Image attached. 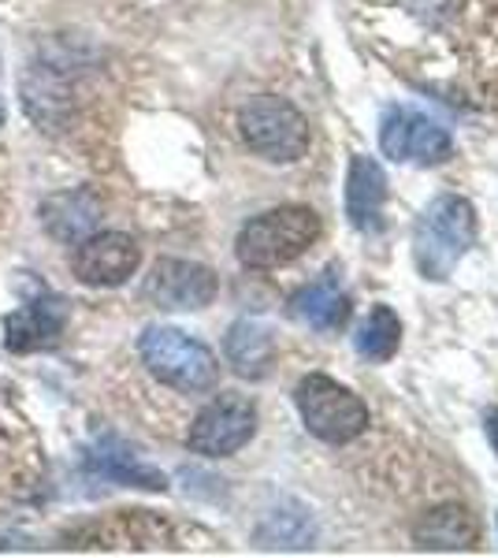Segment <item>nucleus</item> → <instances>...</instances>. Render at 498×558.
I'll list each match as a JSON object with an SVG mask.
<instances>
[{"instance_id":"obj_5","label":"nucleus","mask_w":498,"mask_h":558,"mask_svg":"<svg viewBox=\"0 0 498 558\" xmlns=\"http://www.w3.org/2000/svg\"><path fill=\"white\" fill-rule=\"evenodd\" d=\"M294 402H297V413H302L305 428L313 432L316 439L324 444H353L357 436L368 432V407L350 391L342 387L339 380L324 373H313L297 384L294 391Z\"/></svg>"},{"instance_id":"obj_17","label":"nucleus","mask_w":498,"mask_h":558,"mask_svg":"<svg viewBox=\"0 0 498 558\" xmlns=\"http://www.w3.org/2000/svg\"><path fill=\"white\" fill-rule=\"evenodd\" d=\"M94 465L108 476V481L134 484V488H153V492H165L168 488L165 473H157V470H149V465H142L138 458L120 451V447H112V451H97L94 454Z\"/></svg>"},{"instance_id":"obj_14","label":"nucleus","mask_w":498,"mask_h":558,"mask_svg":"<svg viewBox=\"0 0 498 558\" xmlns=\"http://www.w3.org/2000/svg\"><path fill=\"white\" fill-rule=\"evenodd\" d=\"M223 354H228L231 368L246 380H265L271 357H276V339L260 320H234L228 339H223Z\"/></svg>"},{"instance_id":"obj_9","label":"nucleus","mask_w":498,"mask_h":558,"mask_svg":"<svg viewBox=\"0 0 498 558\" xmlns=\"http://www.w3.org/2000/svg\"><path fill=\"white\" fill-rule=\"evenodd\" d=\"M142 291L160 310H205L220 291V279H216L212 268L194 265V260L165 257L153 265Z\"/></svg>"},{"instance_id":"obj_20","label":"nucleus","mask_w":498,"mask_h":558,"mask_svg":"<svg viewBox=\"0 0 498 558\" xmlns=\"http://www.w3.org/2000/svg\"><path fill=\"white\" fill-rule=\"evenodd\" d=\"M0 128H4V105H0Z\"/></svg>"},{"instance_id":"obj_2","label":"nucleus","mask_w":498,"mask_h":558,"mask_svg":"<svg viewBox=\"0 0 498 558\" xmlns=\"http://www.w3.org/2000/svg\"><path fill=\"white\" fill-rule=\"evenodd\" d=\"M316 239H320V216L305 205H283V209L253 216L239 231L234 254L246 268L268 272V268L291 265L294 257H302Z\"/></svg>"},{"instance_id":"obj_4","label":"nucleus","mask_w":498,"mask_h":558,"mask_svg":"<svg viewBox=\"0 0 498 558\" xmlns=\"http://www.w3.org/2000/svg\"><path fill=\"white\" fill-rule=\"evenodd\" d=\"M239 134L257 157L271 160V165H294L309 149V120L287 97L265 94L242 105Z\"/></svg>"},{"instance_id":"obj_3","label":"nucleus","mask_w":498,"mask_h":558,"mask_svg":"<svg viewBox=\"0 0 498 558\" xmlns=\"http://www.w3.org/2000/svg\"><path fill=\"white\" fill-rule=\"evenodd\" d=\"M138 354L160 384L183 395H205L220 380V365H216L212 350L179 328H146L138 339Z\"/></svg>"},{"instance_id":"obj_18","label":"nucleus","mask_w":498,"mask_h":558,"mask_svg":"<svg viewBox=\"0 0 498 558\" xmlns=\"http://www.w3.org/2000/svg\"><path fill=\"white\" fill-rule=\"evenodd\" d=\"M479 83H484L487 97L498 108V20L491 23V31L484 34V49H479Z\"/></svg>"},{"instance_id":"obj_12","label":"nucleus","mask_w":498,"mask_h":558,"mask_svg":"<svg viewBox=\"0 0 498 558\" xmlns=\"http://www.w3.org/2000/svg\"><path fill=\"white\" fill-rule=\"evenodd\" d=\"M41 223L57 242H83L86 235H94L97 223H101V202L89 191H63L45 197L41 205Z\"/></svg>"},{"instance_id":"obj_1","label":"nucleus","mask_w":498,"mask_h":558,"mask_svg":"<svg viewBox=\"0 0 498 558\" xmlns=\"http://www.w3.org/2000/svg\"><path fill=\"white\" fill-rule=\"evenodd\" d=\"M476 242V209L458 194H439L413 231V257L424 279H450L458 260Z\"/></svg>"},{"instance_id":"obj_8","label":"nucleus","mask_w":498,"mask_h":558,"mask_svg":"<svg viewBox=\"0 0 498 558\" xmlns=\"http://www.w3.org/2000/svg\"><path fill=\"white\" fill-rule=\"evenodd\" d=\"M142 265V246L123 231H94L75 242L71 268L86 287H120Z\"/></svg>"},{"instance_id":"obj_19","label":"nucleus","mask_w":498,"mask_h":558,"mask_svg":"<svg viewBox=\"0 0 498 558\" xmlns=\"http://www.w3.org/2000/svg\"><path fill=\"white\" fill-rule=\"evenodd\" d=\"M484 432H487V439H491V447H495V454H498V407H491L484 413Z\"/></svg>"},{"instance_id":"obj_10","label":"nucleus","mask_w":498,"mask_h":558,"mask_svg":"<svg viewBox=\"0 0 498 558\" xmlns=\"http://www.w3.org/2000/svg\"><path fill=\"white\" fill-rule=\"evenodd\" d=\"M387 175L373 157H353L347 175V216L361 235H376L384 228Z\"/></svg>"},{"instance_id":"obj_13","label":"nucleus","mask_w":498,"mask_h":558,"mask_svg":"<svg viewBox=\"0 0 498 558\" xmlns=\"http://www.w3.org/2000/svg\"><path fill=\"white\" fill-rule=\"evenodd\" d=\"M413 539L428 551H469L479 539V525L465 507L447 502V507H436L432 514L416 521Z\"/></svg>"},{"instance_id":"obj_6","label":"nucleus","mask_w":498,"mask_h":558,"mask_svg":"<svg viewBox=\"0 0 498 558\" xmlns=\"http://www.w3.org/2000/svg\"><path fill=\"white\" fill-rule=\"evenodd\" d=\"M379 149L398 165H421L436 168L454 157V138L439 120L416 112V108H387L379 120Z\"/></svg>"},{"instance_id":"obj_11","label":"nucleus","mask_w":498,"mask_h":558,"mask_svg":"<svg viewBox=\"0 0 498 558\" xmlns=\"http://www.w3.org/2000/svg\"><path fill=\"white\" fill-rule=\"evenodd\" d=\"M291 317L316 331H339L350 320V299L339 287V268H328L320 279H313L309 287L294 294Z\"/></svg>"},{"instance_id":"obj_7","label":"nucleus","mask_w":498,"mask_h":558,"mask_svg":"<svg viewBox=\"0 0 498 558\" xmlns=\"http://www.w3.org/2000/svg\"><path fill=\"white\" fill-rule=\"evenodd\" d=\"M257 432V407L242 395H220L197 413L190 425V451L205 458H228L253 439Z\"/></svg>"},{"instance_id":"obj_16","label":"nucleus","mask_w":498,"mask_h":558,"mask_svg":"<svg viewBox=\"0 0 498 558\" xmlns=\"http://www.w3.org/2000/svg\"><path fill=\"white\" fill-rule=\"evenodd\" d=\"M398 343H402V320H398L391 305H376L353 336L357 354L368 357V362H391L398 354Z\"/></svg>"},{"instance_id":"obj_15","label":"nucleus","mask_w":498,"mask_h":558,"mask_svg":"<svg viewBox=\"0 0 498 558\" xmlns=\"http://www.w3.org/2000/svg\"><path fill=\"white\" fill-rule=\"evenodd\" d=\"M60 331H63V310H57V302L26 305V310H15L4 317V343L15 354L52 347L60 339Z\"/></svg>"}]
</instances>
